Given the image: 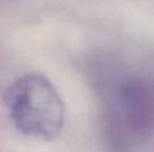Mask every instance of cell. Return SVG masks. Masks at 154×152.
<instances>
[{
	"label": "cell",
	"mask_w": 154,
	"mask_h": 152,
	"mask_svg": "<svg viewBox=\"0 0 154 152\" xmlns=\"http://www.w3.org/2000/svg\"><path fill=\"white\" fill-rule=\"evenodd\" d=\"M4 104L15 128L24 136L50 142L62 132L64 100L43 74L29 73L15 80L4 93Z\"/></svg>",
	"instance_id": "obj_1"
}]
</instances>
